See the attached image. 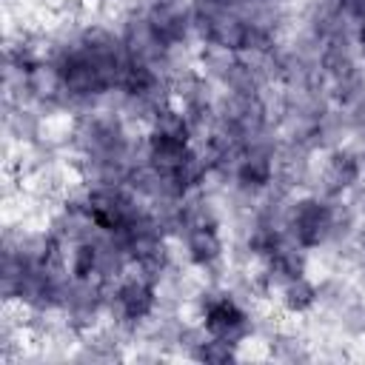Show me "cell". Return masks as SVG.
I'll use <instances>...</instances> for the list:
<instances>
[{
  "label": "cell",
  "instance_id": "obj_4",
  "mask_svg": "<svg viewBox=\"0 0 365 365\" xmlns=\"http://www.w3.org/2000/svg\"><path fill=\"white\" fill-rule=\"evenodd\" d=\"M191 143L185 140H177L171 134H163V131H151L145 134V163L160 171V174H174L191 154Z\"/></svg>",
  "mask_w": 365,
  "mask_h": 365
},
{
  "label": "cell",
  "instance_id": "obj_2",
  "mask_svg": "<svg viewBox=\"0 0 365 365\" xmlns=\"http://www.w3.org/2000/svg\"><path fill=\"white\" fill-rule=\"evenodd\" d=\"M111 297H114L111 308H114V319L117 322L137 325V322L148 319L157 311V288H154V282H148L140 274H131V277L114 282V294Z\"/></svg>",
  "mask_w": 365,
  "mask_h": 365
},
{
  "label": "cell",
  "instance_id": "obj_6",
  "mask_svg": "<svg viewBox=\"0 0 365 365\" xmlns=\"http://www.w3.org/2000/svg\"><path fill=\"white\" fill-rule=\"evenodd\" d=\"M185 254L191 265L208 268L222 257V240L217 234V225H197L185 228Z\"/></svg>",
  "mask_w": 365,
  "mask_h": 365
},
{
  "label": "cell",
  "instance_id": "obj_13",
  "mask_svg": "<svg viewBox=\"0 0 365 365\" xmlns=\"http://www.w3.org/2000/svg\"><path fill=\"white\" fill-rule=\"evenodd\" d=\"M359 211L365 214V191H362V202H359Z\"/></svg>",
  "mask_w": 365,
  "mask_h": 365
},
{
  "label": "cell",
  "instance_id": "obj_1",
  "mask_svg": "<svg viewBox=\"0 0 365 365\" xmlns=\"http://www.w3.org/2000/svg\"><path fill=\"white\" fill-rule=\"evenodd\" d=\"M288 234L299 248H319L334 234V205L319 197H302L288 214Z\"/></svg>",
  "mask_w": 365,
  "mask_h": 365
},
{
  "label": "cell",
  "instance_id": "obj_10",
  "mask_svg": "<svg viewBox=\"0 0 365 365\" xmlns=\"http://www.w3.org/2000/svg\"><path fill=\"white\" fill-rule=\"evenodd\" d=\"M191 356L194 359H202V362H214V365H222V362H231V359H237L240 354H237V342H231V339H222V336H202L200 339V345L191 351Z\"/></svg>",
  "mask_w": 365,
  "mask_h": 365
},
{
  "label": "cell",
  "instance_id": "obj_9",
  "mask_svg": "<svg viewBox=\"0 0 365 365\" xmlns=\"http://www.w3.org/2000/svg\"><path fill=\"white\" fill-rule=\"evenodd\" d=\"M100 274V242H94L91 237L71 242V254H68V277L77 282L94 279Z\"/></svg>",
  "mask_w": 365,
  "mask_h": 365
},
{
  "label": "cell",
  "instance_id": "obj_5",
  "mask_svg": "<svg viewBox=\"0 0 365 365\" xmlns=\"http://www.w3.org/2000/svg\"><path fill=\"white\" fill-rule=\"evenodd\" d=\"M322 188L325 194H342L362 180V160L351 148H334L322 168Z\"/></svg>",
  "mask_w": 365,
  "mask_h": 365
},
{
  "label": "cell",
  "instance_id": "obj_8",
  "mask_svg": "<svg viewBox=\"0 0 365 365\" xmlns=\"http://www.w3.org/2000/svg\"><path fill=\"white\" fill-rule=\"evenodd\" d=\"M279 302H282V308H285L288 314H294V317L308 314V311L319 302V288H317L311 279H305V274H302V277H294V279H288L285 285H279Z\"/></svg>",
  "mask_w": 365,
  "mask_h": 365
},
{
  "label": "cell",
  "instance_id": "obj_7",
  "mask_svg": "<svg viewBox=\"0 0 365 365\" xmlns=\"http://www.w3.org/2000/svg\"><path fill=\"white\" fill-rule=\"evenodd\" d=\"M234 174L242 188H251V191L265 188L274 180V160L259 148H245L240 163L234 165Z\"/></svg>",
  "mask_w": 365,
  "mask_h": 365
},
{
  "label": "cell",
  "instance_id": "obj_11",
  "mask_svg": "<svg viewBox=\"0 0 365 365\" xmlns=\"http://www.w3.org/2000/svg\"><path fill=\"white\" fill-rule=\"evenodd\" d=\"M354 37H356V46H359V54L365 57V20H362V23H356V34H354Z\"/></svg>",
  "mask_w": 365,
  "mask_h": 365
},
{
  "label": "cell",
  "instance_id": "obj_12",
  "mask_svg": "<svg viewBox=\"0 0 365 365\" xmlns=\"http://www.w3.org/2000/svg\"><path fill=\"white\" fill-rule=\"evenodd\" d=\"M356 251H359V259H362V265H365V228L359 231V240H356Z\"/></svg>",
  "mask_w": 365,
  "mask_h": 365
},
{
  "label": "cell",
  "instance_id": "obj_3",
  "mask_svg": "<svg viewBox=\"0 0 365 365\" xmlns=\"http://www.w3.org/2000/svg\"><path fill=\"white\" fill-rule=\"evenodd\" d=\"M202 331L208 336H222L240 345V339H245L248 334V314L237 305V299L214 297L202 311Z\"/></svg>",
  "mask_w": 365,
  "mask_h": 365
}]
</instances>
